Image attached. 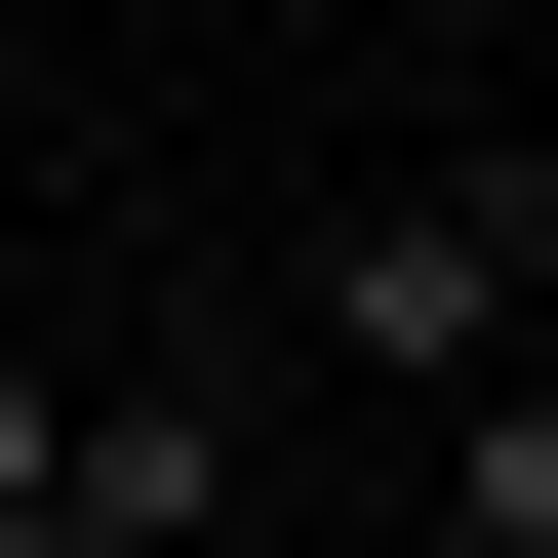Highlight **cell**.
I'll list each match as a JSON object with an SVG mask.
<instances>
[{
	"mask_svg": "<svg viewBox=\"0 0 558 558\" xmlns=\"http://www.w3.org/2000/svg\"><path fill=\"white\" fill-rule=\"evenodd\" d=\"M279 360L399 399V439H439V399H519V360H558V160H519V120H478V160H360L319 240H279Z\"/></svg>",
	"mask_w": 558,
	"mask_h": 558,
	"instance_id": "obj_1",
	"label": "cell"
},
{
	"mask_svg": "<svg viewBox=\"0 0 558 558\" xmlns=\"http://www.w3.org/2000/svg\"><path fill=\"white\" fill-rule=\"evenodd\" d=\"M199 519H240L199 399H40V360H0V558H199Z\"/></svg>",
	"mask_w": 558,
	"mask_h": 558,
	"instance_id": "obj_2",
	"label": "cell"
},
{
	"mask_svg": "<svg viewBox=\"0 0 558 558\" xmlns=\"http://www.w3.org/2000/svg\"><path fill=\"white\" fill-rule=\"evenodd\" d=\"M439 558H558V360H519V399H439Z\"/></svg>",
	"mask_w": 558,
	"mask_h": 558,
	"instance_id": "obj_3",
	"label": "cell"
}]
</instances>
